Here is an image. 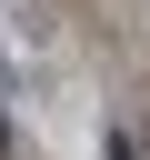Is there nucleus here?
Masks as SVG:
<instances>
[{
    "instance_id": "obj_2",
    "label": "nucleus",
    "mask_w": 150,
    "mask_h": 160,
    "mask_svg": "<svg viewBox=\"0 0 150 160\" xmlns=\"http://www.w3.org/2000/svg\"><path fill=\"white\" fill-rule=\"evenodd\" d=\"M10 140H20V130H10V110H0V160H10Z\"/></svg>"
},
{
    "instance_id": "obj_1",
    "label": "nucleus",
    "mask_w": 150,
    "mask_h": 160,
    "mask_svg": "<svg viewBox=\"0 0 150 160\" xmlns=\"http://www.w3.org/2000/svg\"><path fill=\"white\" fill-rule=\"evenodd\" d=\"M0 90H20V60H10V50H0Z\"/></svg>"
}]
</instances>
